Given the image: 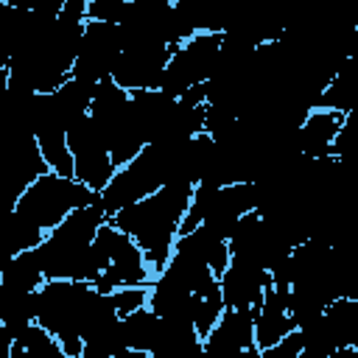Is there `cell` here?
Segmentation results:
<instances>
[{
	"mask_svg": "<svg viewBox=\"0 0 358 358\" xmlns=\"http://www.w3.org/2000/svg\"><path fill=\"white\" fill-rule=\"evenodd\" d=\"M190 199H193L190 182H168L154 196L109 218L120 232H126L143 249L145 263L154 271V277L165 271L173 255V243L179 238V227L190 207Z\"/></svg>",
	"mask_w": 358,
	"mask_h": 358,
	"instance_id": "6da1fadb",
	"label": "cell"
},
{
	"mask_svg": "<svg viewBox=\"0 0 358 358\" xmlns=\"http://www.w3.org/2000/svg\"><path fill=\"white\" fill-rule=\"evenodd\" d=\"M36 296H39L36 324H42L50 336H56V341L70 358H78L84 352L81 330L98 296L95 285L84 280H45Z\"/></svg>",
	"mask_w": 358,
	"mask_h": 358,
	"instance_id": "7a4b0ae2",
	"label": "cell"
},
{
	"mask_svg": "<svg viewBox=\"0 0 358 358\" xmlns=\"http://www.w3.org/2000/svg\"><path fill=\"white\" fill-rule=\"evenodd\" d=\"M101 199V193H92L90 187H84L76 179L59 176V173H45L42 179H36L14 204L17 213H22L28 221H34L39 229L53 232L70 213L90 207Z\"/></svg>",
	"mask_w": 358,
	"mask_h": 358,
	"instance_id": "3957f363",
	"label": "cell"
},
{
	"mask_svg": "<svg viewBox=\"0 0 358 358\" xmlns=\"http://www.w3.org/2000/svg\"><path fill=\"white\" fill-rule=\"evenodd\" d=\"M221 36L224 34L201 31L193 39H187L182 48H176L171 62H168V67H165L159 92L179 101L193 87L207 84L213 78L215 67H218V59H221Z\"/></svg>",
	"mask_w": 358,
	"mask_h": 358,
	"instance_id": "277c9868",
	"label": "cell"
},
{
	"mask_svg": "<svg viewBox=\"0 0 358 358\" xmlns=\"http://www.w3.org/2000/svg\"><path fill=\"white\" fill-rule=\"evenodd\" d=\"M67 145H70L73 165H76V182H81L92 193H103L117 168H115L109 148L90 115L76 120L67 129Z\"/></svg>",
	"mask_w": 358,
	"mask_h": 358,
	"instance_id": "5b68a950",
	"label": "cell"
},
{
	"mask_svg": "<svg viewBox=\"0 0 358 358\" xmlns=\"http://www.w3.org/2000/svg\"><path fill=\"white\" fill-rule=\"evenodd\" d=\"M120 53H123L120 25L87 20L81 50H78V59L73 64V78L87 81V84H101V81L112 78Z\"/></svg>",
	"mask_w": 358,
	"mask_h": 358,
	"instance_id": "8992f818",
	"label": "cell"
},
{
	"mask_svg": "<svg viewBox=\"0 0 358 358\" xmlns=\"http://www.w3.org/2000/svg\"><path fill=\"white\" fill-rule=\"evenodd\" d=\"M176 48L159 45V42H145V45H131L123 48L112 81L117 87H123L126 92H148V90H159L165 67L171 62Z\"/></svg>",
	"mask_w": 358,
	"mask_h": 358,
	"instance_id": "52a82bcc",
	"label": "cell"
},
{
	"mask_svg": "<svg viewBox=\"0 0 358 358\" xmlns=\"http://www.w3.org/2000/svg\"><path fill=\"white\" fill-rule=\"evenodd\" d=\"M218 285H221L224 308L257 310V308L263 305L266 291L274 285V280H271V271L263 268L260 263L232 255V263H229V268L221 274Z\"/></svg>",
	"mask_w": 358,
	"mask_h": 358,
	"instance_id": "ba28073f",
	"label": "cell"
},
{
	"mask_svg": "<svg viewBox=\"0 0 358 358\" xmlns=\"http://www.w3.org/2000/svg\"><path fill=\"white\" fill-rule=\"evenodd\" d=\"M45 173H50L42 148L34 134H14L11 140V154H8V168H6V185H8V199L11 210L20 201V196Z\"/></svg>",
	"mask_w": 358,
	"mask_h": 358,
	"instance_id": "9c48e42d",
	"label": "cell"
},
{
	"mask_svg": "<svg viewBox=\"0 0 358 358\" xmlns=\"http://www.w3.org/2000/svg\"><path fill=\"white\" fill-rule=\"evenodd\" d=\"M288 294L291 288L271 285L263 296V305L255 310V344L260 350L280 344L285 336L296 330V322L288 313Z\"/></svg>",
	"mask_w": 358,
	"mask_h": 358,
	"instance_id": "30bf717a",
	"label": "cell"
},
{
	"mask_svg": "<svg viewBox=\"0 0 358 358\" xmlns=\"http://www.w3.org/2000/svg\"><path fill=\"white\" fill-rule=\"evenodd\" d=\"M255 344V310L243 308H224L218 324L204 338V355L238 352Z\"/></svg>",
	"mask_w": 358,
	"mask_h": 358,
	"instance_id": "8fae6325",
	"label": "cell"
},
{
	"mask_svg": "<svg viewBox=\"0 0 358 358\" xmlns=\"http://www.w3.org/2000/svg\"><path fill=\"white\" fill-rule=\"evenodd\" d=\"M344 117L341 112H333V109H313L302 126L296 129V143H299V154L310 157V159H324V157H333V143L344 126Z\"/></svg>",
	"mask_w": 358,
	"mask_h": 358,
	"instance_id": "7c38bea8",
	"label": "cell"
},
{
	"mask_svg": "<svg viewBox=\"0 0 358 358\" xmlns=\"http://www.w3.org/2000/svg\"><path fill=\"white\" fill-rule=\"evenodd\" d=\"M151 358H207L204 338L196 333L193 322L187 319H162Z\"/></svg>",
	"mask_w": 358,
	"mask_h": 358,
	"instance_id": "4fadbf2b",
	"label": "cell"
},
{
	"mask_svg": "<svg viewBox=\"0 0 358 358\" xmlns=\"http://www.w3.org/2000/svg\"><path fill=\"white\" fill-rule=\"evenodd\" d=\"M316 109H333L341 115H350L358 109V56H347L327 84V90L319 98Z\"/></svg>",
	"mask_w": 358,
	"mask_h": 358,
	"instance_id": "5bb4252c",
	"label": "cell"
},
{
	"mask_svg": "<svg viewBox=\"0 0 358 358\" xmlns=\"http://www.w3.org/2000/svg\"><path fill=\"white\" fill-rule=\"evenodd\" d=\"M190 305H193V294H187L165 274H157V280L148 288V308L159 319H190Z\"/></svg>",
	"mask_w": 358,
	"mask_h": 358,
	"instance_id": "9a60e30c",
	"label": "cell"
},
{
	"mask_svg": "<svg viewBox=\"0 0 358 358\" xmlns=\"http://www.w3.org/2000/svg\"><path fill=\"white\" fill-rule=\"evenodd\" d=\"M42 285H45V274H42L36 249L8 257V263H6L3 271H0V288H6V291H25V294H34V291H39Z\"/></svg>",
	"mask_w": 358,
	"mask_h": 358,
	"instance_id": "2e32d148",
	"label": "cell"
},
{
	"mask_svg": "<svg viewBox=\"0 0 358 358\" xmlns=\"http://www.w3.org/2000/svg\"><path fill=\"white\" fill-rule=\"evenodd\" d=\"M336 347H355L358 344V299L336 296L322 313Z\"/></svg>",
	"mask_w": 358,
	"mask_h": 358,
	"instance_id": "e0dca14e",
	"label": "cell"
},
{
	"mask_svg": "<svg viewBox=\"0 0 358 358\" xmlns=\"http://www.w3.org/2000/svg\"><path fill=\"white\" fill-rule=\"evenodd\" d=\"M159 327H162V319L148 305L120 319L123 344L131 347V350H143V352H151L154 350V344L159 338Z\"/></svg>",
	"mask_w": 358,
	"mask_h": 358,
	"instance_id": "ac0fdd59",
	"label": "cell"
},
{
	"mask_svg": "<svg viewBox=\"0 0 358 358\" xmlns=\"http://www.w3.org/2000/svg\"><path fill=\"white\" fill-rule=\"evenodd\" d=\"M48 238L45 229H39L34 221H28L22 213L11 210L8 221H6V243H8V257L22 255V252H34L42 246V241Z\"/></svg>",
	"mask_w": 358,
	"mask_h": 358,
	"instance_id": "d6986e66",
	"label": "cell"
},
{
	"mask_svg": "<svg viewBox=\"0 0 358 358\" xmlns=\"http://www.w3.org/2000/svg\"><path fill=\"white\" fill-rule=\"evenodd\" d=\"M224 313V299H221V285H210L199 294H193V305H190V319H193V327L201 338H207L213 333V327L218 324Z\"/></svg>",
	"mask_w": 358,
	"mask_h": 358,
	"instance_id": "ffe728a7",
	"label": "cell"
},
{
	"mask_svg": "<svg viewBox=\"0 0 358 358\" xmlns=\"http://www.w3.org/2000/svg\"><path fill=\"white\" fill-rule=\"evenodd\" d=\"M129 3L131 0H90L87 3V20L120 25L129 14Z\"/></svg>",
	"mask_w": 358,
	"mask_h": 358,
	"instance_id": "44dd1931",
	"label": "cell"
},
{
	"mask_svg": "<svg viewBox=\"0 0 358 358\" xmlns=\"http://www.w3.org/2000/svg\"><path fill=\"white\" fill-rule=\"evenodd\" d=\"M109 296H112V302H115L120 319L148 305V288H120V291H115V294H109Z\"/></svg>",
	"mask_w": 358,
	"mask_h": 358,
	"instance_id": "7402d4cb",
	"label": "cell"
},
{
	"mask_svg": "<svg viewBox=\"0 0 358 358\" xmlns=\"http://www.w3.org/2000/svg\"><path fill=\"white\" fill-rule=\"evenodd\" d=\"M302 350H305V347H302V336H299V330H294V333L285 336L280 344L263 350V358H299Z\"/></svg>",
	"mask_w": 358,
	"mask_h": 358,
	"instance_id": "603a6c76",
	"label": "cell"
},
{
	"mask_svg": "<svg viewBox=\"0 0 358 358\" xmlns=\"http://www.w3.org/2000/svg\"><path fill=\"white\" fill-rule=\"evenodd\" d=\"M333 358H358V355H355V347H338Z\"/></svg>",
	"mask_w": 358,
	"mask_h": 358,
	"instance_id": "cb8c5ba5",
	"label": "cell"
},
{
	"mask_svg": "<svg viewBox=\"0 0 358 358\" xmlns=\"http://www.w3.org/2000/svg\"><path fill=\"white\" fill-rule=\"evenodd\" d=\"M78 358H112V355H106V352H98V350H92V347H84V352H81Z\"/></svg>",
	"mask_w": 358,
	"mask_h": 358,
	"instance_id": "d4e9b609",
	"label": "cell"
},
{
	"mask_svg": "<svg viewBox=\"0 0 358 358\" xmlns=\"http://www.w3.org/2000/svg\"><path fill=\"white\" fill-rule=\"evenodd\" d=\"M299 358H330V355H322V352H313V350H302Z\"/></svg>",
	"mask_w": 358,
	"mask_h": 358,
	"instance_id": "484cf974",
	"label": "cell"
}]
</instances>
